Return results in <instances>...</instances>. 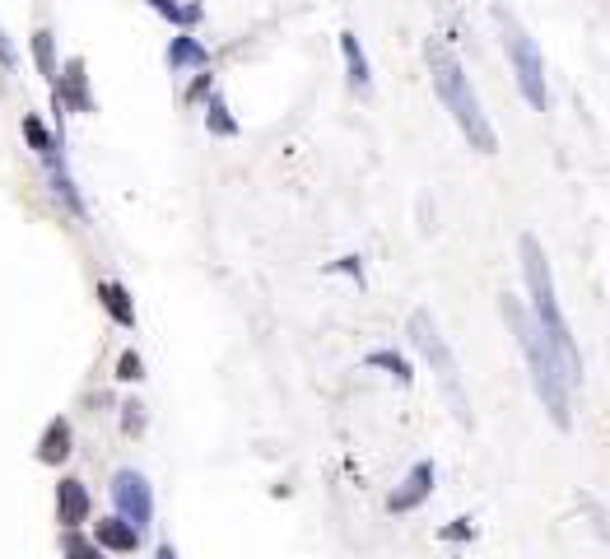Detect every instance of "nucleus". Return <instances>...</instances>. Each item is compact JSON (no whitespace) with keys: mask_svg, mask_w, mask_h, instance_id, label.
Listing matches in <instances>:
<instances>
[{"mask_svg":"<svg viewBox=\"0 0 610 559\" xmlns=\"http://www.w3.org/2000/svg\"><path fill=\"white\" fill-rule=\"evenodd\" d=\"M150 10H159L168 24L177 28H191V24H201V5H177V0H145Z\"/></svg>","mask_w":610,"mask_h":559,"instance_id":"obj_18","label":"nucleus"},{"mask_svg":"<svg viewBox=\"0 0 610 559\" xmlns=\"http://www.w3.org/2000/svg\"><path fill=\"white\" fill-rule=\"evenodd\" d=\"M56 550H61V559H108L94 546V536H84V532H61Z\"/></svg>","mask_w":610,"mask_h":559,"instance_id":"obj_17","label":"nucleus"},{"mask_svg":"<svg viewBox=\"0 0 610 559\" xmlns=\"http://www.w3.org/2000/svg\"><path fill=\"white\" fill-rule=\"evenodd\" d=\"M70 452H75V429H70V420H52L38 438V462L61 466V462H70Z\"/></svg>","mask_w":610,"mask_h":559,"instance_id":"obj_11","label":"nucleus"},{"mask_svg":"<svg viewBox=\"0 0 610 559\" xmlns=\"http://www.w3.org/2000/svg\"><path fill=\"white\" fill-rule=\"evenodd\" d=\"M494 24L503 33V52H508V66L517 75V89L527 98L536 112L550 108V89H545V61H541V47L531 38L527 28L517 24V14H508L503 5H494Z\"/></svg>","mask_w":610,"mask_h":559,"instance_id":"obj_5","label":"nucleus"},{"mask_svg":"<svg viewBox=\"0 0 610 559\" xmlns=\"http://www.w3.org/2000/svg\"><path fill=\"white\" fill-rule=\"evenodd\" d=\"M424 61H429V75H434L438 103L452 112V122H457V131L466 136V145L480 154H494L499 150V136H494L489 112L480 108V94H475L466 66L452 56V47L448 42H429V47H424Z\"/></svg>","mask_w":610,"mask_h":559,"instance_id":"obj_3","label":"nucleus"},{"mask_svg":"<svg viewBox=\"0 0 610 559\" xmlns=\"http://www.w3.org/2000/svg\"><path fill=\"white\" fill-rule=\"evenodd\" d=\"M168 66H173V70H205V66H210V52H205L191 33H182V38L168 42Z\"/></svg>","mask_w":610,"mask_h":559,"instance_id":"obj_14","label":"nucleus"},{"mask_svg":"<svg viewBox=\"0 0 610 559\" xmlns=\"http://www.w3.org/2000/svg\"><path fill=\"white\" fill-rule=\"evenodd\" d=\"M517 252H522V275H527V289H531V322L541 327V336L550 341L555 359L564 364V378L569 387L583 382V355L573 345V331H569V317L559 308V294H555V271H550V257L536 233H522L517 238Z\"/></svg>","mask_w":610,"mask_h":559,"instance_id":"obj_1","label":"nucleus"},{"mask_svg":"<svg viewBox=\"0 0 610 559\" xmlns=\"http://www.w3.org/2000/svg\"><path fill=\"white\" fill-rule=\"evenodd\" d=\"M364 364H368V369H387L396 382H401V387H410V378H415L406 359H401V355H392V350H373V355H368Z\"/></svg>","mask_w":610,"mask_h":559,"instance_id":"obj_20","label":"nucleus"},{"mask_svg":"<svg viewBox=\"0 0 610 559\" xmlns=\"http://www.w3.org/2000/svg\"><path fill=\"white\" fill-rule=\"evenodd\" d=\"M89 490H84V480L75 476H61L56 480V522H61V532H80L84 522H89Z\"/></svg>","mask_w":610,"mask_h":559,"instance_id":"obj_8","label":"nucleus"},{"mask_svg":"<svg viewBox=\"0 0 610 559\" xmlns=\"http://www.w3.org/2000/svg\"><path fill=\"white\" fill-rule=\"evenodd\" d=\"M52 103L61 112H94V94H89V70H84V61L75 56V61H66V66L56 70V84H52Z\"/></svg>","mask_w":610,"mask_h":559,"instance_id":"obj_7","label":"nucleus"},{"mask_svg":"<svg viewBox=\"0 0 610 559\" xmlns=\"http://www.w3.org/2000/svg\"><path fill=\"white\" fill-rule=\"evenodd\" d=\"M154 559H177V550H173V546H168V541H163V546H159V550H154Z\"/></svg>","mask_w":610,"mask_h":559,"instance_id":"obj_25","label":"nucleus"},{"mask_svg":"<svg viewBox=\"0 0 610 559\" xmlns=\"http://www.w3.org/2000/svg\"><path fill=\"white\" fill-rule=\"evenodd\" d=\"M108 494H112V513H117L122 522H131L136 532H145V527L154 522V490L136 466H122V471L112 476Z\"/></svg>","mask_w":610,"mask_h":559,"instance_id":"obj_6","label":"nucleus"},{"mask_svg":"<svg viewBox=\"0 0 610 559\" xmlns=\"http://www.w3.org/2000/svg\"><path fill=\"white\" fill-rule=\"evenodd\" d=\"M201 94H210V75H205V70L196 75V84L187 89V103H191V98H201Z\"/></svg>","mask_w":610,"mask_h":559,"instance_id":"obj_23","label":"nucleus"},{"mask_svg":"<svg viewBox=\"0 0 610 559\" xmlns=\"http://www.w3.org/2000/svg\"><path fill=\"white\" fill-rule=\"evenodd\" d=\"M205 131H210V136H238V122L229 117V103L219 94L210 98V108H205Z\"/></svg>","mask_w":610,"mask_h":559,"instance_id":"obj_19","label":"nucleus"},{"mask_svg":"<svg viewBox=\"0 0 610 559\" xmlns=\"http://www.w3.org/2000/svg\"><path fill=\"white\" fill-rule=\"evenodd\" d=\"M98 299H103V308L117 317V327H126V331L136 327V303H131L126 285H117V280H103V285H98Z\"/></svg>","mask_w":610,"mask_h":559,"instance_id":"obj_13","label":"nucleus"},{"mask_svg":"<svg viewBox=\"0 0 610 559\" xmlns=\"http://www.w3.org/2000/svg\"><path fill=\"white\" fill-rule=\"evenodd\" d=\"M33 61H38L42 80L56 84V70H61V61H56V38H52V28H38V33H33Z\"/></svg>","mask_w":610,"mask_h":559,"instance_id":"obj_16","label":"nucleus"},{"mask_svg":"<svg viewBox=\"0 0 610 559\" xmlns=\"http://www.w3.org/2000/svg\"><path fill=\"white\" fill-rule=\"evenodd\" d=\"M340 56H345V70H350V89L354 94H368V89H373V70H368V56L350 28L340 33Z\"/></svg>","mask_w":610,"mask_h":559,"instance_id":"obj_12","label":"nucleus"},{"mask_svg":"<svg viewBox=\"0 0 610 559\" xmlns=\"http://www.w3.org/2000/svg\"><path fill=\"white\" fill-rule=\"evenodd\" d=\"M503 317H508V327H513L517 345H522V355H527L536 401H541L545 415L555 420V429L569 434L573 429V387H569V378H564V364L555 359V350H550V341L541 336V327L531 322V313L517 299H508V294H503Z\"/></svg>","mask_w":610,"mask_h":559,"instance_id":"obj_2","label":"nucleus"},{"mask_svg":"<svg viewBox=\"0 0 610 559\" xmlns=\"http://www.w3.org/2000/svg\"><path fill=\"white\" fill-rule=\"evenodd\" d=\"M94 546L103 550V555H136L140 550V532L131 527V522H122L117 513L103 522H94Z\"/></svg>","mask_w":610,"mask_h":559,"instance_id":"obj_10","label":"nucleus"},{"mask_svg":"<svg viewBox=\"0 0 610 559\" xmlns=\"http://www.w3.org/2000/svg\"><path fill=\"white\" fill-rule=\"evenodd\" d=\"M429 494H434V462H415L406 471V480H401V485L392 490L387 508H392V513H415V508H420Z\"/></svg>","mask_w":610,"mask_h":559,"instance_id":"obj_9","label":"nucleus"},{"mask_svg":"<svg viewBox=\"0 0 610 559\" xmlns=\"http://www.w3.org/2000/svg\"><path fill=\"white\" fill-rule=\"evenodd\" d=\"M122 429L126 434H140V429H145V406H140V401H126L122 406Z\"/></svg>","mask_w":610,"mask_h":559,"instance_id":"obj_22","label":"nucleus"},{"mask_svg":"<svg viewBox=\"0 0 610 559\" xmlns=\"http://www.w3.org/2000/svg\"><path fill=\"white\" fill-rule=\"evenodd\" d=\"M117 378H122V382H140V378H145V364H140L136 350H122V355H117Z\"/></svg>","mask_w":610,"mask_h":559,"instance_id":"obj_21","label":"nucleus"},{"mask_svg":"<svg viewBox=\"0 0 610 559\" xmlns=\"http://www.w3.org/2000/svg\"><path fill=\"white\" fill-rule=\"evenodd\" d=\"M0 66L14 70V52H10V42H5V33H0Z\"/></svg>","mask_w":610,"mask_h":559,"instance_id":"obj_24","label":"nucleus"},{"mask_svg":"<svg viewBox=\"0 0 610 559\" xmlns=\"http://www.w3.org/2000/svg\"><path fill=\"white\" fill-rule=\"evenodd\" d=\"M406 331H410V341H415V350L429 359V369L438 373V387H443V396L452 401V415H457L461 424H471V401H466V387H461V369L448 350V336L438 331L434 313H429V308H415Z\"/></svg>","mask_w":610,"mask_h":559,"instance_id":"obj_4","label":"nucleus"},{"mask_svg":"<svg viewBox=\"0 0 610 559\" xmlns=\"http://www.w3.org/2000/svg\"><path fill=\"white\" fill-rule=\"evenodd\" d=\"M24 140H28V150L38 154V159H52V154H61V136H56L52 126L42 122L38 112H28V117H24Z\"/></svg>","mask_w":610,"mask_h":559,"instance_id":"obj_15","label":"nucleus"}]
</instances>
